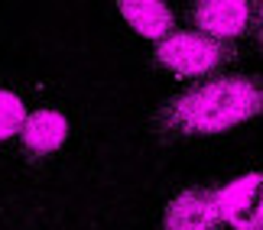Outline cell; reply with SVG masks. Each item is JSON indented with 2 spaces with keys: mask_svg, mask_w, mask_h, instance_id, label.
Returning <instances> with one entry per match:
<instances>
[{
  "mask_svg": "<svg viewBox=\"0 0 263 230\" xmlns=\"http://www.w3.org/2000/svg\"><path fill=\"white\" fill-rule=\"evenodd\" d=\"M263 114V81L221 78L192 88L163 111V123L173 133H221Z\"/></svg>",
  "mask_w": 263,
  "mask_h": 230,
  "instance_id": "1",
  "label": "cell"
},
{
  "mask_svg": "<svg viewBox=\"0 0 263 230\" xmlns=\"http://www.w3.org/2000/svg\"><path fill=\"white\" fill-rule=\"evenodd\" d=\"M228 55H231L228 46L205 33H169L156 46L159 65H166L169 72H176L182 78H198L215 72L228 62Z\"/></svg>",
  "mask_w": 263,
  "mask_h": 230,
  "instance_id": "2",
  "label": "cell"
},
{
  "mask_svg": "<svg viewBox=\"0 0 263 230\" xmlns=\"http://www.w3.org/2000/svg\"><path fill=\"white\" fill-rule=\"evenodd\" d=\"M218 198V211L221 221L231 224L234 230H263V175L260 172H247L228 182Z\"/></svg>",
  "mask_w": 263,
  "mask_h": 230,
  "instance_id": "3",
  "label": "cell"
},
{
  "mask_svg": "<svg viewBox=\"0 0 263 230\" xmlns=\"http://www.w3.org/2000/svg\"><path fill=\"white\" fill-rule=\"evenodd\" d=\"M254 0H195V23L205 36L234 39L250 26Z\"/></svg>",
  "mask_w": 263,
  "mask_h": 230,
  "instance_id": "4",
  "label": "cell"
},
{
  "mask_svg": "<svg viewBox=\"0 0 263 230\" xmlns=\"http://www.w3.org/2000/svg\"><path fill=\"white\" fill-rule=\"evenodd\" d=\"M221 211H218V198L215 192H182L176 195L166 207V230H218Z\"/></svg>",
  "mask_w": 263,
  "mask_h": 230,
  "instance_id": "5",
  "label": "cell"
},
{
  "mask_svg": "<svg viewBox=\"0 0 263 230\" xmlns=\"http://www.w3.org/2000/svg\"><path fill=\"white\" fill-rule=\"evenodd\" d=\"M117 10L146 39H166L173 29V13L166 0H117Z\"/></svg>",
  "mask_w": 263,
  "mask_h": 230,
  "instance_id": "6",
  "label": "cell"
},
{
  "mask_svg": "<svg viewBox=\"0 0 263 230\" xmlns=\"http://www.w3.org/2000/svg\"><path fill=\"white\" fill-rule=\"evenodd\" d=\"M20 133H23V143L29 153H52V149H59L65 143L68 123L59 111H36L26 117Z\"/></svg>",
  "mask_w": 263,
  "mask_h": 230,
  "instance_id": "7",
  "label": "cell"
},
{
  "mask_svg": "<svg viewBox=\"0 0 263 230\" xmlns=\"http://www.w3.org/2000/svg\"><path fill=\"white\" fill-rule=\"evenodd\" d=\"M26 117L29 114H26L23 101H20L13 91H4V88H0V139L16 136L20 130H23Z\"/></svg>",
  "mask_w": 263,
  "mask_h": 230,
  "instance_id": "8",
  "label": "cell"
},
{
  "mask_svg": "<svg viewBox=\"0 0 263 230\" xmlns=\"http://www.w3.org/2000/svg\"><path fill=\"white\" fill-rule=\"evenodd\" d=\"M260 43H263V7H260Z\"/></svg>",
  "mask_w": 263,
  "mask_h": 230,
  "instance_id": "9",
  "label": "cell"
}]
</instances>
